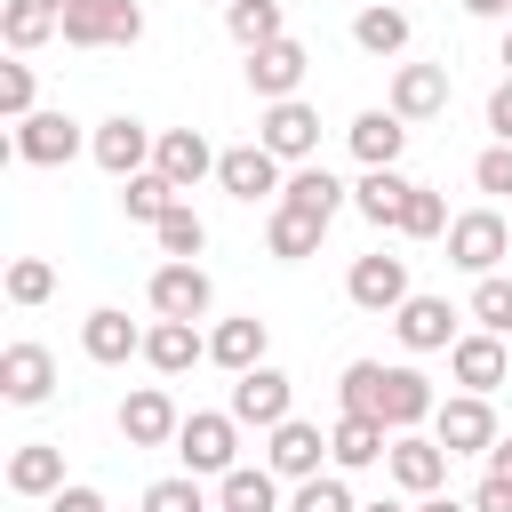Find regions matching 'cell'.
Returning a JSON list of instances; mask_svg holds the SVG:
<instances>
[{"instance_id": "obj_34", "label": "cell", "mask_w": 512, "mask_h": 512, "mask_svg": "<svg viewBox=\"0 0 512 512\" xmlns=\"http://www.w3.org/2000/svg\"><path fill=\"white\" fill-rule=\"evenodd\" d=\"M0 32H8V48H16V56H32L48 32H64V16H56L48 0H8V8H0Z\"/></svg>"}, {"instance_id": "obj_45", "label": "cell", "mask_w": 512, "mask_h": 512, "mask_svg": "<svg viewBox=\"0 0 512 512\" xmlns=\"http://www.w3.org/2000/svg\"><path fill=\"white\" fill-rule=\"evenodd\" d=\"M104 32H112V48H136V40H144V8H136V0H112V8H104Z\"/></svg>"}, {"instance_id": "obj_21", "label": "cell", "mask_w": 512, "mask_h": 512, "mask_svg": "<svg viewBox=\"0 0 512 512\" xmlns=\"http://www.w3.org/2000/svg\"><path fill=\"white\" fill-rule=\"evenodd\" d=\"M320 456H328V432H320V424H304V416H288V424H272V432H264V464H272L280 480H312V472H320Z\"/></svg>"}, {"instance_id": "obj_36", "label": "cell", "mask_w": 512, "mask_h": 512, "mask_svg": "<svg viewBox=\"0 0 512 512\" xmlns=\"http://www.w3.org/2000/svg\"><path fill=\"white\" fill-rule=\"evenodd\" d=\"M472 320L488 336H512V272H480L472 280Z\"/></svg>"}, {"instance_id": "obj_44", "label": "cell", "mask_w": 512, "mask_h": 512, "mask_svg": "<svg viewBox=\"0 0 512 512\" xmlns=\"http://www.w3.org/2000/svg\"><path fill=\"white\" fill-rule=\"evenodd\" d=\"M472 184L496 200V192H512V144H488L480 160H472Z\"/></svg>"}, {"instance_id": "obj_28", "label": "cell", "mask_w": 512, "mask_h": 512, "mask_svg": "<svg viewBox=\"0 0 512 512\" xmlns=\"http://www.w3.org/2000/svg\"><path fill=\"white\" fill-rule=\"evenodd\" d=\"M320 240H328V224H320V216H304V208L272 200V216H264V248H272L280 264H304V256H320Z\"/></svg>"}, {"instance_id": "obj_4", "label": "cell", "mask_w": 512, "mask_h": 512, "mask_svg": "<svg viewBox=\"0 0 512 512\" xmlns=\"http://www.w3.org/2000/svg\"><path fill=\"white\" fill-rule=\"evenodd\" d=\"M440 240H448V264H456V272H472V280H480V272H496V264L512 256V232H504V216H496V208H464V216H448V232H440Z\"/></svg>"}, {"instance_id": "obj_26", "label": "cell", "mask_w": 512, "mask_h": 512, "mask_svg": "<svg viewBox=\"0 0 512 512\" xmlns=\"http://www.w3.org/2000/svg\"><path fill=\"white\" fill-rule=\"evenodd\" d=\"M280 200H288V208H304V216H320V224H336V208H352V184H336L320 160H296V168H288V184H280Z\"/></svg>"}, {"instance_id": "obj_17", "label": "cell", "mask_w": 512, "mask_h": 512, "mask_svg": "<svg viewBox=\"0 0 512 512\" xmlns=\"http://www.w3.org/2000/svg\"><path fill=\"white\" fill-rule=\"evenodd\" d=\"M344 144H352L360 168H400V152H408V120H400L392 104H368V112L344 128Z\"/></svg>"}, {"instance_id": "obj_2", "label": "cell", "mask_w": 512, "mask_h": 512, "mask_svg": "<svg viewBox=\"0 0 512 512\" xmlns=\"http://www.w3.org/2000/svg\"><path fill=\"white\" fill-rule=\"evenodd\" d=\"M152 144H160V128H144L136 112H112V120H96V128H88V160H96L112 184L144 176V168H152Z\"/></svg>"}, {"instance_id": "obj_13", "label": "cell", "mask_w": 512, "mask_h": 512, "mask_svg": "<svg viewBox=\"0 0 512 512\" xmlns=\"http://www.w3.org/2000/svg\"><path fill=\"white\" fill-rule=\"evenodd\" d=\"M304 72H312V56H304V40H264V48H248V88H256V104H280V96H296L304 88Z\"/></svg>"}, {"instance_id": "obj_41", "label": "cell", "mask_w": 512, "mask_h": 512, "mask_svg": "<svg viewBox=\"0 0 512 512\" xmlns=\"http://www.w3.org/2000/svg\"><path fill=\"white\" fill-rule=\"evenodd\" d=\"M376 392H384V360H352V368L336 376V400H344L352 416H376Z\"/></svg>"}, {"instance_id": "obj_37", "label": "cell", "mask_w": 512, "mask_h": 512, "mask_svg": "<svg viewBox=\"0 0 512 512\" xmlns=\"http://www.w3.org/2000/svg\"><path fill=\"white\" fill-rule=\"evenodd\" d=\"M48 296H56V264H48V256H16V264H8V304L32 312V304H48Z\"/></svg>"}, {"instance_id": "obj_3", "label": "cell", "mask_w": 512, "mask_h": 512, "mask_svg": "<svg viewBox=\"0 0 512 512\" xmlns=\"http://www.w3.org/2000/svg\"><path fill=\"white\" fill-rule=\"evenodd\" d=\"M280 168H288V160H280L272 144H256V136H248V144H224V152H216V184H224V192H232L240 208H256V200L272 208V200H280V184H288Z\"/></svg>"}, {"instance_id": "obj_50", "label": "cell", "mask_w": 512, "mask_h": 512, "mask_svg": "<svg viewBox=\"0 0 512 512\" xmlns=\"http://www.w3.org/2000/svg\"><path fill=\"white\" fill-rule=\"evenodd\" d=\"M488 472H512V432H496V448H488Z\"/></svg>"}, {"instance_id": "obj_6", "label": "cell", "mask_w": 512, "mask_h": 512, "mask_svg": "<svg viewBox=\"0 0 512 512\" xmlns=\"http://www.w3.org/2000/svg\"><path fill=\"white\" fill-rule=\"evenodd\" d=\"M80 152H88V136H80L72 112H32V120H16V136H8V160H24V168H64V160H80Z\"/></svg>"}, {"instance_id": "obj_23", "label": "cell", "mask_w": 512, "mask_h": 512, "mask_svg": "<svg viewBox=\"0 0 512 512\" xmlns=\"http://www.w3.org/2000/svg\"><path fill=\"white\" fill-rule=\"evenodd\" d=\"M200 360H208L200 320H152V328H144V368H152V376H184V368H200Z\"/></svg>"}, {"instance_id": "obj_35", "label": "cell", "mask_w": 512, "mask_h": 512, "mask_svg": "<svg viewBox=\"0 0 512 512\" xmlns=\"http://www.w3.org/2000/svg\"><path fill=\"white\" fill-rule=\"evenodd\" d=\"M152 240H160V256H184V264H200V248H208V224L192 216V200H176V208L152 224Z\"/></svg>"}, {"instance_id": "obj_51", "label": "cell", "mask_w": 512, "mask_h": 512, "mask_svg": "<svg viewBox=\"0 0 512 512\" xmlns=\"http://www.w3.org/2000/svg\"><path fill=\"white\" fill-rule=\"evenodd\" d=\"M464 16H512V0H464Z\"/></svg>"}, {"instance_id": "obj_52", "label": "cell", "mask_w": 512, "mask_h": 512, "mask_svg": "<svg viewBox=\"0 0 512 512\" xmlns=\"http://www.w3.org/2000/svg\"><path fill=\"white\" fill-rule=\"evenodd\" d=\"M360 512H416V504H392V496H384V504H360Z\"/></svg>"}, {"instance_id": "obj_49", "label": "cell", "mask_w": 512, "mask_h": 512, "mask_svg": "<svg viewBox=\"0 0 512 512\" xmlns=\"http://www.w3.org/2000/svg\"><path fill=\"white\" fill-rule=\"evenodd\" d=\"M416 512H472V496H440L432 488V496H416Z\"/></svg>"}, {"instance_id": "obj_33", "label": "cell", "mask_w": 512, "mask_h": 512, "mask_svg": "<svg viewBox=\"0 0 512 512\" xmlns=\"http://www.w3.org/2000/svg\"><path fill=\"white\" fill-rule=\"evenodd\" d=\"M176 200H184V192H176L160 168H144V176H128V184H120V216H128V224H160Z\"/></svg>"}, {"instance_id": "obj_31", "label": "cell", "mask_w": 512, "mask_h": 512, "mask_svg": "<svg viewBox=\"0 0 512 512\" xmlns=\"http://www.w3.org/2000/svg\"><path fill=\"white\" fill-rule=\"evenodd\" d=\"M352 48H360V56H400V48H408V8H400V0H368V8L352 16Z\"/></svg>"}, {"instance_id": "obj_12", "label": "cell", "mask_w": 512, "mask_h": 512, "mask_svg": "<svg viewBox=\"0 0 512 512\" xmlns=\"http://www.w3.org/2000/svg\"><path fill=\"white\" fill-rule=\"evenodd\" d=\"M448 448L440 440H424V432H392V448H384V472H392V488L400 496H432L440 480H448Z\"/></svg>"}, {"instance_id": "obj_53", "label": "cell", "mask_w": 512, "mask_h": 512, "mask_svg": "<svg viewBox=\"0 0 512 512\" xmlns=\"http://www.w3.org/2000/svg\"><path fill=\"white\" fill-rule=\"evenodd\" d=\"M504 64H512V32H504Z\"/></svg>"}, {"instance_id": "obj_38", "label": "cell", "mask_w": 512, "mask_h": 512, "mask_svg": "<svg viewBox=\"0 0 512 512\" xmlns=\"http://www.w3.org/2000/svg\"><path fill=\"white\" fill-rule=\"evenodd\" d=\"M288 512H360V496L344 488V472H312V480H296Z\"/></svg>"}, {"instance_id": "obj_7", "label": "cell", "mask_w": 512, "mask_h": 512, "mask_svg": "<svg viewBox=\"0 0 512 512\" xmlns=\"http://www.w3.org/2000/svg\"><path fill=\"white\" fill-rule=\"evenodd\" d=\"M432 440H440L448 456H488V448H496V408H488V392H448V400L432 408Z\"/></svg>"}, {"instance_id": "obj_29", "label": "cell", "mask_w": 512, "mask_h": 512, "mask_svg": "<svg viewBox=\"0 0 512 512\" xmlns=\"http://www.w3.org/2000/svg\"><path fill=\"white\" fill-rule=\"evenodd\" d=\"M8 488H16V496H40V504H48V496L64 488V448H56V440H24V448L8 456Z\"/></svg>"}, {"instance_id": "obj_15", "label": "cell", "mask_w": 512, "mask_h": 512, "mask_svg": "<svg viewBox=\"0 0 512 512\" xmlns=\"http://www.w3.org/2000/svg\"><path fill=\"white\" fill-rule=\"evenodd\" d=\"M456 320H464V312H456L448 296H408V304L392 312V336H400L408 352H448V344L464 336Z\"/></svg>"}, {"instance_id": "obj_20", "label": "cell", "mask_w": 512, "mask_h": 512, "mask_svg": "<svg viewBox=\"0 0 512 512\" xmlns=\"http://www.w3.org/2000/svg\"><path fill=\"white\" fill-rule=\"evenodd\" d=\"M384 448H392V424H384V416H352V408H344V416L328 424V464H336V472H368V464H384Z\"/></svg>"}, {"instance_id": "obj_16", "label": "cell", "mask_w": 512, "mask_h": 512, "mask_svg": "<svg viewBox=\"0 0 512 512\" xmlns=\"http://www.w3.org/2000/svg\"><path fill=\"white\" fill-rule=\"evenodd\" d=\"M384 104H392L408 128H416V120H432V112H448V64H392Z\"/></svg>"}, {"instance_id": "obj_24", "label": "cell", "mask_w": 512, "mask_h": 512, "mask_svg": "<svg viewBox=\"0 0 512 512\" xmlns=\"http://www.w3.org/2000/svg\"><path fill=\"white\" fill-rule=\"evenodd\" d=\"M264 352H272V328H264L256 312H240V320H216V328H208V360H216L224 376L264 368Z\"/></svg>"}, {"instance_id": "obj_22", "label": "cell", "mask_w": 512, "mask_h": 512, "mask_svg": "<svg viewBox=\"0 0 512 512\" xmlns=\"http://www.w3.org/2000/svg\"><path fill=\"white\" fill-rule=\"evenodd\" d=\"M152 168H160L176 192H192L200 176H216V144H208L200 128H160V144H152Z\"/></svg>"}, {"instance_id": "obj_40", "label": "cell", "mask_w": 512, "mask_h": 512, "mask_svg": "<svg viewBox=\"0 0 512 512\" xmlns=\"http://www.w3.org/2000/svg\"><path fill=\"white\" fill-rule=\"evenodd\" d=\"M136 512H208V496H200V472H168V480H152Z\"/></svg>"}, {"instance_id": "obj_9", "label": "cell", "mask_w": 512, "mask_h": 512, "mask_svg": "<svg viewBox=\"0 0 512 512\" xmlns=\"http://www.w3.org/2000/svg\"><path fill=\"white\" fill-rule=\"evenodd\" d=\"M344 296H352L360 312H384V320H392V312L416 296V288H408V256H384V248H376V256H352Z\"/></svg>"}, {"instance_id": "obj_47", "label": "cell", "mask_w": 512, "mask_h": 512, "mask_svg": "<svg viewBox=\"0 0 512 512\" xmlns=\"http://www.w3.org/2000/svg\"><path fill=\"white\" fill-rule=\"evenodd\" d=\"M472 512H512V472H480V488H472Z\"/></svg>"}, {"instance_id": "obj_10", "label": "cell", "mask_w": 512, "mask_h": 512, "mask_svg": "<svg viewBox=\"0 0 512 512\" xmlns=\"http://www.w3.org/2000/svg\"><path fill=\"white\" fill-rule=\"evenodd\" d=\"M176 432H184V408L168 400V384H136L120 400V440L128 448H176Z\"/></svg>"}, {"instance_id": "obj_8", "label": "cell", "mask_w": 512, "mask_h": 512, "mask_svg": "<svg viewBox=\"0 0 512 512\" xmlns=\"http://www.w3.org/2000/svg\"><path fill=\"white\" fill-rule=\"evenodd\" d=\"M240 424H256V432H272V424H288L296 416V384H288V368H248V376H232V400H224Z\"/></svg>"}, {"instance_id": "obj_46", "label": "cell", "mask_w": 512, "mask_h": 512, "mask_svg": "<svg viewBox=\"0 0 512 512\" xmlns=\"http://www.w3.org/2000/svg\"><path fill=\"white\" fill-rule=\"evenodd\" d=\"M48 512H112V504H104V488H88V480H64V488L48 496Z\"/></svg>"}, {"instance_id": "obj_42", "label": "cell", "mask_w": 512, "mask_h": 512, "mask_svg": "<svg viewBox=\"0 0 512 512\" xmlns=\"http://www.w3.org/2000/svg\"><path fill=\"white\" fill-rule=\"evenodd\" d=\"M32 96H40V88H32V64H24V56H16V64H0V112H8V128L40 112Z\"/></svg>"}, {"instance_id": "obj_39", "label": "cell", "mask_w": 512, "mask_h": 512, "mask_svg": "<svg viewBox=\"0 0 512 512\" xmlns=\"http://www.w3.org/2000/svg\"><path fill=\"white\" fill-rule=\"evenodd\" d=\"M440 232H448V200L432 184H416L408 208H400V240H440Z\"/></svg>"}, {"instance_id": "obj_30", "label": "cell", "mask_w": 512, "mask_h": 512, "mask_svg": "<svg viewBox=\"0 0 512 512\" xmlns=\"http://www.w3.org/2000/svg\"><path fill=\"white\" fill-rule=\"evenodd\" d=\"M216 512H280V472L272 464H232L216 480Z\"/></svg>"}, {"instance_id": "obj_55", "label": "cell", "mask_w": 512, "mask_h": 512, "mask_svg": "<svg viewBox=\"0 0 512 512\" xmlns=\"http://www.w3.org/2000/svg\"><path fill=\"white\" fill-rule=\"evenodd\" d=\"M400 8H408V0H400Z\"/></svg>"}, {"instance_id": "obj_32", "label": "cell", "mask_w": 512, "mask_h": 512, "mask_svg": "<svg viewBox=\"0 0 512 512\" xmlns=\"http://www.w3.org/2000/svg\"><path fill=\"white\" fill-rule=\"evenodd\" d=\"M224 32H232L240 56H248V48H264V40L288 32V8H280V0H232V8H224Z\"/></svg>"}, {"instance_id": "obj_25", "label": "cell", "mask_w": 512, "mask_h": 512, "mask_svg": "<svg viewBox=\"0 0 512 512\" xmlns=\"http://www.w3.org/2000/svg\"><path fill=\"white\" fill-rule=\"evenodd\" d=\"M504 336H488V328H472V336H456L448 344V376H456V392H496L504 384Z\"/></svg>"}, {"instance_id": "obj_5", "label": "cell", "mask_w": 512, "mask_h": 512, "mask_svg": "<svg viewBox=\"0 0 512 512\" xmlns=\"http://www.w3.org/2000/svg\"><path fill=\"white\" fill-rule=\"evenodd\" d=\"M144 304H152V320H208V312H216V280H208L200 264L168 256V264L144 280Z\"/></svg>"}, {"instance_id": "obj_48", "label": "cell", "mask_w": 512, "mask_h": 512, "mask_svg": "<svg viewBox=\"0 0 512 512\" xmlns=\"http://www.w3.org/2000/svg\"><path fill=\"white\" fill-rule=\"evenodd\" d=\"M488 128H496V144H512V72L488 88Z\"/></svg>"}, {"instance_id": "obj_1", "label": "cell", "mask_w": 512, "mask_h": 512, "mask_svg": "<svg viewBox=\"0 0 512 512\" xmlns=\"http://www.w3.org/2000/svg\"><path fill=\"white\" fill-rule=\"evenodd\" d=\"M240 416L232 408H192L184 416V432H176V456H184V472H200V480H224L232 464H240Z\"/></svg>"}, {"instance_id": "obj_27", "label": "cell", "mask_w": 512, "mask_h": 512, "mask_svg": "<svg viewBox=\"0 0 512 512\" xmlns=\"http://www.w3.org/2000/svg\"><path fill=\"white\" fill-rule=\"evenodd\" d=\"M408 192H416V176H400V168H360V184H352V208H360L376 232H400V208H408Z\"/></svg>"}, {"instance_id": "obj_19", "label": "cell", "mask_w": 512, "mask_h": 512, "mask_svg": "<svg viewBox=\"0 0 512 512\" xmlns=\"http://www.w3.org/2000/svg\"><path fill=\"white\" fill-rule=\"evenodd\" d=\"M432 408H440V392L424 384V368H384V392H376V416L392 424V432H416V424H432Z\"/></svg>"}, {"instance_id": "obj_18", "label": "cell", "mask_w": 512, "mask_h": 512, "mask_svg": "<svg viewBox=\"0 0 512 512\" xmlns=\"http://www.w3.org/2000/svg\"><path fill=\"white\" fill-rule=\"evenodd\" d=\"M80 352L96 360V368H120V360H144V328L120 312V304H96L88 320H80Z\"/></svg>"}, {"instance_id": "obj_54", "label": "cell", "mask_w": 512, "mask_h": 512, "mask_svg": "<svg viewBox=\"0 0 512 512\" xmlns=\"http://www.w3.org/2000/svg\"><path fill=\"white\" fill-rule=\"evenodd\" d=\"M216 8H232V0H216Z\"/></svg>"}, {"instance_id": "obj_43", "label": "cell", "mask_w": 512, "mask_h": 512, "mask_svg": "<svg viewBox=\"0 0 512 512\" xmlns=\"http://www.w3.org/2000/svg\"><path fill=\"white\" fill-rule=\"evenodd\" d=\"M104 8H112V0H72V8H64V40H72V48H112Z\"/></svg>"}, {"instance_id": "obj_11", "label": "cell", "mask_w": 512, "mask_h": 512, "mask_svg": "<svg viewBox=\"0 0 512 512\" xmlns=\"http://www.w3.org/2000/svg\"><path fill=\"white\" fill-rule=\"evenodd\" d=\"M48 392H56V352L32 344V336H16V344L0 352V400H8V408H40Z\"/></svg>"}, {"instance_id": "obj_14", "label": "cell", "mask_w": 512, "mask_h": 512, "mask_svg": "<svg viewBox=\"0 0 512 512\" xmlns=\"http://www.w3.org/2000/svg\"><path fill=\"white\" fill-rule=\"evenodd\" d=\"M256 144H272L280 160H312V152H320V112H312L304 96H280V104H264V120H256Z\"/></svg>"}]
</instances>
